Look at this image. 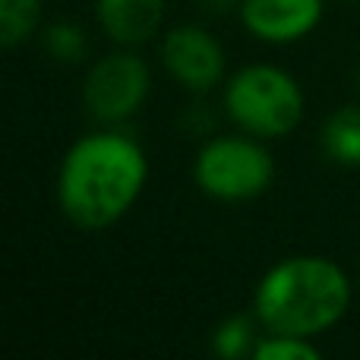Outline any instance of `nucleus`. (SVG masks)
<instances>
[{
	"instance_id": "nucleus-1",
	"label": "nucleus",
	"mask_w": 360,
	"mask_h": 360,
	"mask_svg": "<svg viewBox=\"0 0 360 360\" xmlns=\"http://www.w3.org/2000/svg\"><path fill=\"white\" fill-rule=\"evenodd\" d=\"M146 180V158L124 136H89L70 149L60 171V205L79 228L117 221Z\"/></svg>"
},
{
	"instance_id": "nucleus-2",
	"label": "nucleus",
	"mask_w": 360,
	"mask_h": 360,
	"mask_svg": "<svg viewBox=\"0 0 360 360\" xmlns=\"http://www.w3.org/2000/svg\"><path fill=\"white\" fill-rule=\"evenodd\" d=\"M351 288L342 269L319 256H300L275 266L256 294V313L275 335H316L342 319Z\"/></svg>"
},
{
	"instance_id": "nucleus-3",
	"label": "nucleus",
	"mask_w": 360,
	"mask_h": 360,
	"mask_svg": "<svg viewBox=\"0 0 360 360\" xmlns=\"http://www.w3.org/2000/svg\"><path fill=\"white\" fill-rule=\"evenodd\" d=\"M228 111L243 130L259 136H285L300 124L304 95L281 70L250 67L228 86Z\"/></svg>"
},
{
	"instance_id": "nucleus-4",
	"label": "nucleus",
	"mask_w": 360,
	"mask_h": 360,
	"mask_svg": "<svg viewBox=\"0 0 360 360\" xmlns=\"http://www.w3.org/2000/svg\"><path fill=\"white\" fill-rule=\"evenodd\" d=\"M272 158L247 139H218L196 162V180L218 199H250L272 184Z\"/></svg>"
},
{
	"instance_id": "nucleus-5",
	"label": "nucleus",
	"mask_w": 360,
	"mask_h": 360,
	"mask_svg": "<svg viewBox=\"0 0 360 360\" xmlns=\"http://www.w3.org/2000/svg\"><path fill=\"white\" fill-rule=\"evenodd\" d=\"M149 92V70L133 54H114L95 63L86 79V105L95 117L120 120L143 105Z\"/></svg>"
},
{
	"instance_id": "nucleus-6",
	"label": "nucleus",
	"mask_w": 360,
	"mask_h": 360,
	"mask_svg": "<svg viewBox=\"0 0 360 360\" xmlns=\"http://www.w3.org/2000/svg\"><path fill=\"white\" fill-rule=\"evenodd\" d=\"M165 63L186 89L196 92L212 89L224 70V57L215 38L193 25H180L165 38Z\"/></svg>"
},
{
	"instance_id": "nucleus-7",
	"label": "nucleus",
	"mask_w": 360,
	"mask_h": 360,
	"mask_svg": "<svg viewBox=\"0 0 360 360\" xmlns=\"http://www.w3.org/2000/svg\"><path fill=\"white\" fill-rule=\"evenodd\" d=\"M319 0H247L243 22L266 41H294L319 22Z\"/></svg>"
},
{
	"instance_id": "nucleus-8",
	"label": "nucleus",
	"mask_w": 360,
	"mask_h": 360,
	"mask_svg": "<svg viewBox=\"0 0 360 360\" xmlns=\"http://www.w3.org/2000/svg\"><path fill=\"white\" fill-rule=\"evenodd\" d=\"M101 25L120 44H139L162 25V0H98Z\"/></svg>"
},
{
	"instance_id": "nucleus-9",
	"label": "nucleus",
	"mask_w": 360,
	"mask_h": 360,
	"mask_svg": "<svg viewBox=\"0 0 360 360\" xmlns=\"http://www.w3.org/2000/svg\"><path fill=\"white\" fill-rule=\"evenodd\" d=\"M323 149L338 165H360V108H342L323 130Z\"/></svg>"
},
{
	"instance_id": "nucleus-10",
	"label": "nucleus",
	"mask_w": 360,
	"mask_h": 360,
	"mask_svg": "<svg viewBox=\"0 0 360 360\" xmlns=\"http://www.w3.org/2000/svg\"><path fill=\"white\" fill-rule=\"evenodd\" d=\"M41 4L38 0H0V48L25 41L35 32Z\"/></svg>"
},
{
	"instance_id": "nucleus-11",
	"label": "nucleus",
	"mask_w": 360,
	"mask_h": 360,
	"mask_svg": "<svg viewBox=\"0 0 360 360\" xmlns=\"http://www.w3.org/2000/svg\"><path fill=\"white\" fill-rule=\"evenodd\" d=\"M250 345H253V326H250L247 316H234V319H228V323H224L221 329L215 332V342H212V348H215V354L234 360V357L247 354Z\"/></svg>"
},
{
	"instance_id": "nucleus-12",
	"label": "nucleus",
	"mask_w": 360,
	"mask_h": 360,
	"mask_svg": "<svg viewBox=\"0 0 360 360\" xmlns=\"http://www.w3.org/2000/svg\"><path fill=\"white\" fill-rule=\"evenodd\" d=\"M253 357L256 360H316L319 351L297 335H278V338H266V342L256 345Z\"/></svg>"
},
{
	"instance_id": "nucleus-13",
	"label": "nucleus",
	"mask_w": 360,
	"mask_h": 360,
	"mask_svg": "<svg viewBox=\"0 0 360 360\" xmlns=\"http://www.w3.org/2000/svg\"><path fill=\"white\" fill-rule=\"evenodd\" d=\"M48 48L57 60H70L76 63L82 54H86V38L76 25H54L48 32Z\"/></svg>"
}]
</instances>
